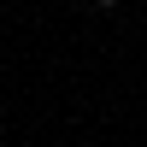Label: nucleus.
I'll use <instances>...</instances> for the list:
<instances>
[{"instance_id": "f257e3e1", "label": "nucleus", "mask_w": 147, "mask_h": 147, "mask_svg": "<svg viewBox=\"0 0 147 147\" xmlns=\"http://www.w3.org/2000/svg\"><path fill=\"white\" fill-rule=\"evenodd\" d=\"M94 6H118V0H94Z\"/></svg>"}]
</instances>
